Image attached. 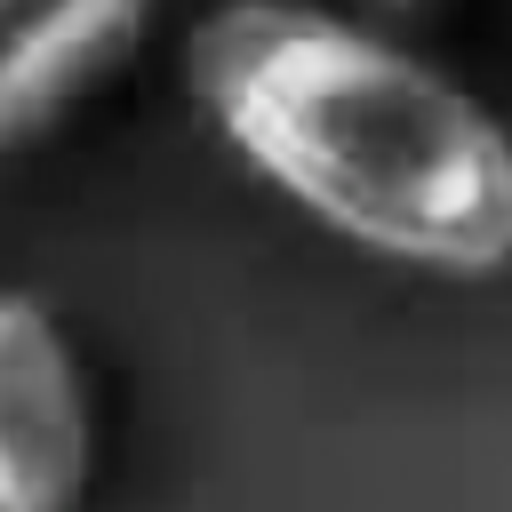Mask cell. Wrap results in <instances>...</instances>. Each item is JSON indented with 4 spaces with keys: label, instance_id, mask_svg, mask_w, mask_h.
<instances>
[{
    "label": "cell",
    "instance_id": "obj_1",
    "mask_svg": "<svg viewBox=\"0 0 512 512\" xmlns=\"http://www.w3.org/2000/svg\"><path fill=\"white\" fill-rule=\"evenodd\" d=\"M192 96L328 240L432 280L512 264V128L408 40L320 0H224L192 32Z\"/></svg>",
    "mask_w": 512,
    "mask_h": 512
},
{
    "label": "cell",
    "instance_id": "obj_3",
    "mask_svg": "<svg viewBox=\"0 0 512 512\" xmlns=\"http://www.w3.org/2000/svg\"><path fill=\"white\" fill-rule=\"evenodd\" d=\"M152 0H24L0 32V152L48 144L144 48Z\"/></svg>",
    "mask_w": 512,
    "mask_h": 512
},
{
    "label": "cell",
    "instance_id": "obj_5",
    "mask_svg": "<svg viewBox=\"0 0 512 512\" xmlns=\"http://www.w3.org/2000/svg\"><path fill=\"white\" fill-rule=\"evenodd\" d=\"M0 8H16V0H0Z\"/></svg>",
    "mask_w": 512,
    "mask_h": 512
},
{
    "label": "cell",
    "instance_id": "obj_4",
    "mask_svg": "<svg viewBox=\"0 0 512 512\" xmlns=\"http://www.w3.org/2000/svg\"><path fill=\"white\" fill-rule=\"evenodd\" d=\"M376 8H392V16H400V8H424V0H376Z\"/></svg>",
    "mask_w": 512,
    "mask_h": 512
},
{
    "label": "cell",
    "instance_id": "obj_2",
    "mask_svg": "<svg viewBox=\"0 0 512 512\" xmlns=\"http://www.w3.org/2000/svg\"><path fill=\"white\" fill-rule=\"evenodd\" d=\"M96 480V400L64 320L0 288V512H80Z\"/></svg>",
    "mask_w": 512,
    "mask_h": 512
}]
</instances>
